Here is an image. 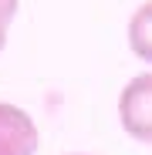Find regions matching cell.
<instances>
[{"instance_id":"5b68a950","label":"cell","mask_w":152,"mask_h":155,"mask_svg":"<svg viewBox=\"0 0 152 155\" xmlns=\"http://www.w3.org/2000/svg\"><path fill=\"white\" fill-rule=\"evenodd\" d=\"M71 155H91V152H71Z\"/></svg>"},{"instance_id":"6da1fadb","label":"cell","mask_w":152,"mask_h":155,"mask_svg":"<svg viewBox=\"0 0 152 155\" xmlns=\"http://www.w3.org/2000/svg\"><path fill=\"white\" fill-rule=\"evenodd\" d=\"M118 118L125 135L152 145V74H135L118 94Z\"/></svg>"},{"instance_id":"7a4b0ae2","label":"cell","mask_w":152,"mask_h":155,"mask_svg":"<svg viewBox=\"0 0 152 155\" xmlns=\"http://www.w3.org/2000/svg\"><path fill=\"white\" fill-rule=\"evenodd\" d=\"M37 145L41 132L34 118L10 101H0V155H34Z\"/></svg>"},{"instance_id":"3957f363","label":"cell","mask_w":152,"mask_h":155,"mask_svg":"<svg viewBox=\"0 0 152 155\" xmlns=\"http://www.w3.org/2000/svg\"><path fill=\"white\" fill-rule=\"evenodd\" d=\"M129 47L139 61L152 64V0L139 4L129 17Z\"/></svg>"},{"instance_id":"277c9868","label":"cell","mask_w":152,"mask_h":155,"mask_svg":"<svg viewBox=\"0 0 152 155\" xmlns=\"http://www.w3.org/2000/svg\"><path fill=\"white\" fill-rule=\"evenodd\" d=\"M17 4L20 0H0V51L7 44V34H10V20L17 14Z\"/></svg>"}]
</instances>
